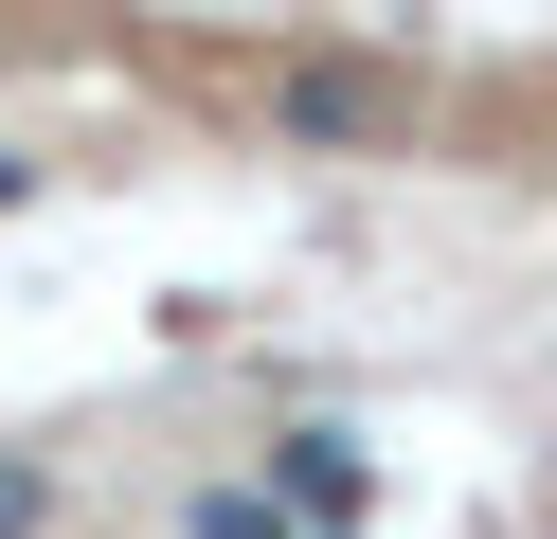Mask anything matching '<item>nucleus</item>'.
<instances>
[{
	"instance_id": "obj_1",
	"label": "nucleus",
	"mask_w": 557,
	"mask_h": 539,
	"mask_svg": "<svg viewBox=\"0 0 557 539\" xmlns=\"http://www.w3.org/2000/svg\"><path fill=\"white\" fill-rule=\"evenodd\" d=\"M18 522H37V486H18V467H0V539H18Z\"/></svg>"
}]
</instances>
